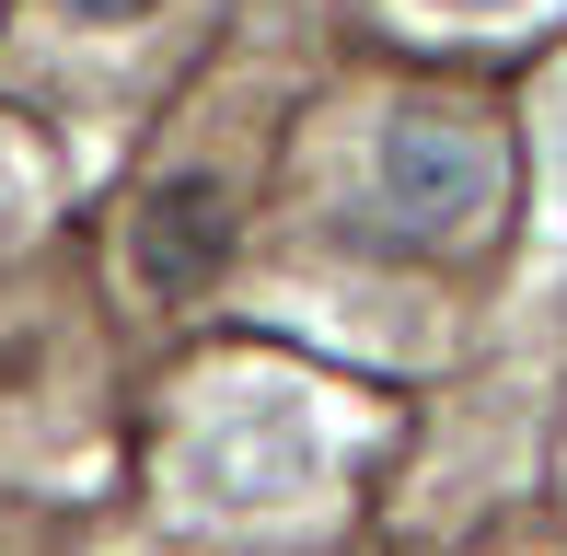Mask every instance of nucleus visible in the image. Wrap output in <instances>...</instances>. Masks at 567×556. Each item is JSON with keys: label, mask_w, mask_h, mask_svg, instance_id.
<instances>
[{"label": "nucleus", "mask_w": 567, "mask_h": 556, "mask_svg": "<svg viewBox=\"0 0 567 556\" xmlns=\"http://www.w3.org/2000/svg\"><path fill=\"white\" fill-rule=\"evenodd\" d=\"M220 256H231V186H220V174H163V186L140 197V220H127V267H140V290L186 301V290H209Z\"/></svg>", "instance_id": "2"}, {"label": "nucleus", "mask_w": 567, "mask_h": 556, "mask_svg": "<svg viewBox=\"0 0 567 556\" xmlns=\"http://www.w3.org/2000/svg\"><path fill=\"white\" fill-rule=\"evenodd\" d=\"M371 186H382V209L417 244H463L475 220H498L509 151L486 140L475 116H452V105H405V116L371 128Z\"/></svg>", "instance_id": "1"}, {"label": "nucleus", "mask_w": 567, "mask_h": 556, "mask_svg": "<svg viewBox=\"0 0 567 556\" xmlns=\"http://www.w3.org/2000/svg\"><path fill=\"white\" fill-rule=\"evenodd\" d=\"M59 12H70V23H140L151 0H59Z\"/></svg>", "instance_id": "3"}]
</instances>
